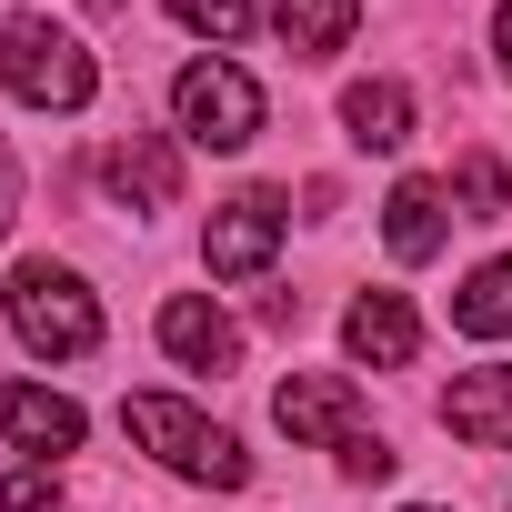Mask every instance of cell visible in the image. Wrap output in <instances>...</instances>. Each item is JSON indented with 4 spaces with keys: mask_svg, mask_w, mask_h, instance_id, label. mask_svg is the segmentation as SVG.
I'll list each match as a JSON object with an SVG mask.
<instances>
[{
    "mask_svg": "<svg viewBox=\"0 0 512 512\" xmlns=\"http://www.w3.org/2000/svg\"><path fill=\"white\" fill-rule=\"evenodd\" d=\"M121 432H131L151 462H171L181 482H211V492H241V482H251V452H241L221 422H201L181 392H131V402H121Z\"/></svg>",
    "mask_w": 512,
    "mask_h": 512,
    "instance_id": "6da1fadb",
    "label": "cell"
},
{
    "mask_svg": "<svg viewBox=\"0 0 512 512\" xmlns=\"http://www.w3.org/2000/svg\"><path fill=\"white\" fill-rule=\"evenodd\" d=\"M0 81H11V101H31V111H91V91H101L81 31L71 21H41V11L0 21Z\"/></svg>",
    "mask_w": 512,
    "mask_h": 512,
    "instance_id": "7a4b0ae2",
    "label": "cell"
},
{
    "mask_svg": "<svg viewBox=\"0 0 512 512\" xmlns=\"http://www.w3.org/2000/svg\"><path fill=\"white\" fill-rule=\"evenodd\" d=\"M272 422H282L292 442L342 452V472H362V482H382V472H392V442L372 432V412L352 402V382H342V372H292V382L272 392Z\"/></svg>",
    "mask_w": 512,
    "mask_h": 512,
    "instance_id": "3957f363",
    "label": "cell"
},
{
    "mask_svg": "<svg viewBox=\"0 0 512 512\" xmlns=\"http://www.w3.org/2000/svg\"><path fill=\"white\" fill-rule=\"evenodd\" d=\"M0 312H11V332H21L41 362H81V352H101V302H91L81 272H61V262H21L11 292H0Z\"/></svg>",
    "mask_w": 512,
    "mask_h": 512,
    "instance_id": "277c9868",
    "label": "cell"
},
{
    "mask_svg": "<svg viewBox=\"0 0 512 512\" xmlns=\"http://www.w3.org/2000/svg\"><path fill=\"white\" fill-rule=\"evenodd\" d=\"M171 121L201 151H251V131H262V81L231 71V61H191L171 81Z\"/></svg>",
    "mask_w": 512,
    "mask_h": 512,
    "instance_id": "5b68a950",
    "label": "cell"
},
{
    "mask_svg": "<svg viewBox=\"0 0 512 512\" xmlns=\"http://www.w3.org/2000/svg\"><path fill=\"white\" fill-rule=\"evenodd\" d=\"M282 221H292L282 191H241V201H221V211H211V241H201L211 272H221V282H262L272 251H282Z\"/></svg>",
    "mask_w": 512,
    "mask_h": 512,
    "instance_id": "8992f818",
    "label": "cell"
},
{
    "mask_svg": "<svg viewBox=\"0 0 512 512\" xmlns=\"http://www.w3.org/2000/svg\"><path fill=\"white\" fill-rule=\"evenodd\" d=\"M101 181H111L121 211H171V201H181V151H171L161 131H121V141L101 151Z\"/></svg>",
    "mask_w": 512,
    "mask_h": 512,
    "instance_id": "52a82bcc",
    "label": "cell"
},
{
    "mask_svg": "<svg viewBox=\"0 0 512 512\" xmlns=\"http://www.w3.org/2000/svg\"><path fill=\"white\" fill-rule=\"evenodd\" d=\"M0 442L61 462V452H81V402L71 392H41V382H0Z\"/></svg>",
    "mask_w": 512,
    "mask_h": 512,
    "instance_id": "ba28073f",
    "label": "cell"
},
{
    "mask_svg": "<svg viewBox=\"0 0 512 512\" xmlns=\"http://www.w3.org/2000/svg\"><path fill=\"white\" fill-rule=\"evenodd\" d=\"M161 352H171L181 372H231V362H241V332H231V312H221V302L171 292V302H161Z\"/></svg>",
    "mask_w": 512,
    "mask_h": 512,
    "instance_id": "9c48e42d",
    "label": "cell"
},
{
    "mask_svg": "<svg viewBox=\"0 0 512 512\" xmlns=\"http://www.w3.org/2000/svg\"><path fill=\"white\" fill-rule=\"evenodd\" d=\"M342 352H352V362H372V372H402V362L422 352L412 302H402V292H362V302L342 312Z\"/></svg>",
    "mask_w": 512,
    "mask_h": 512,
    "instance_id": "30bf717a",
    "label": "cell"
},
{
    "mask_svg": "<svg viewBox=\"0 0 512 512\" xmlns=\"http://www.w3.org/2000/svg\"><path fill=\"white\" fill-rule=\"evenodd\" d=\"M442 432L472 442V452H512V372H502V362H492V372H462V382L442 392Z\"/></svg>",
    "mask_w": 512,
    "mask_h": 512,
    "instance_id": "8fae6325",
    "label": "cell"
},
{
    "mask_svg": "<svg viewBox=\"0 0 512 512\" xmlns=\"http://www.w3.org/2000/svg\"><path fill=\"white\" fill-rule=\"evenodd\" d=\"M442 181H392V201H382V241H392V262H432L442 251Z\"/></svg>",
    "mask_w": 512,
    "mask_h": 512,
    "instance_id": "7c38bea8",
    "label": "cell"
},
{
    "mask_svg": "<svg viewBox=\"0 0 512 512\" xmlns=\"http://www.w3.org/2000/svg\"><path fill=\"white\" fill-rule=\"evenodd\" d=\"M272 31H282V51H292V61H332V51L362 31V0H282Z\"/></svg>",
    "mask_w": 512,
    "mask_h": 512,
    "instance_id": "4fadbf2b",
    "label": "cell"
},
{
    "mask_svg": "<svg viewBox=\"0 0 512 512\" xmlns=\"http://www.w3.org/2000/svg\"><path fill=\"white\" fill-rule=\"evenodd\" d=\"M342 131H352L362 151H402V141H412V91H402V81H352V91H342Z\"/></svg>",
    "mask_w": 512,
    "mask_h": 512,
    "instance_id": "5bb4252c",
    "label": "cell"
},
{
    "mask_svg": "<svg viewBox=\"0 0 512 512\" xmlns=\"http://www.w3.org/2000/svg\"><path fill=\"white\" fill-rule=\"evenodd\" d=\"M452 332H472V342H502V332H512V262H482V272L452 292Z\"/></svg>",
    "mask_w": 512,
    "mask_h": 512,
    "instance_id": "9a60e30c",
    "label": "cell"
},
{
    "mask_svg": "<svg viewBox=\"0 0 512 512\" xmlns=\"http://www.w3.org/2000/svg\"><path fill=\"white\" fill-rule=\"evenodd\" d=\"M452 191H462V221H502V211H512V171H502L492 151H472V161L452 171Z\"/></svg>",
    "mask_w": 512,
    "mask_h": 512,
    "instance_id": "2e32d148",
    "label": "cell"
},
{
    "mask_svg": "<svg viewBox=\"0 0 512 512\" xmlns=\"http://www.w3.org/2000/svg\"><path fill=\"white\" fill-rule=\"evenodd\" d=\"M171 21L201 31V41H241L251 31V0H171Z\"/></svg>",
    "mask_w": 512,
    "mask_h": 512,
    "instance_id": "e0dca14e",
    "label": "cell"
},
{
    "mask_svg": "<svg viewBox=\"0 0 512 512\" xmlns=\"http://www.w3.org/2000/svg\"><path fill=\"white\" fill-rule=\"evenodd\" d=\"M0 512H61V462H31L0 482Z\"/></svg>",
    "mask_w": 512,
    "mask_h": 512,
    "instance_id": "ac0fdd59",
    "label": "cell"
},
{
    "mask_svg": "<svg viewBox=\"0 0 512 512\" xmlns=\"http://www.w3.org/2000/svg\"><path fill=\"white\" fill-rule=\"evenodd\" d=\"M11 211H21V161H11V141H0V231H11Z\"/></svg>",
    "mask_w": 512,
    "mask_h": 512,
    "instance_id": "d6986e66",
    "label": "cell"
},
{
    "mask_svg": "<svg viewBox=\"0 0 512 512\" xmlns=\"http://www.w3.org/2000/svg\"><path fill=\"white\" fill-rule=\"evenodd\" d=\"M492 51H502V81H512V0L492 11Z\"/></svg>",
    "mask_w": 512,
    "mask_h": 512,
    "instance_id": "ffe728a7",
    "label": "cell"
},
{
    "mask_svg": "<svg viewBox=\"0 0 512 512\" xmlns=\"http://www.w3.org/2000/svg\"><path fill=\"white\" fill-rule=\"evenodd\" d=\"M412 512H432V502H412Z\"/></svg>",
    "mask_w": 512,
    "mask_h": 512,
    "instance_id": "44dd1931",
    "label": "cell"
}]
</instances>
